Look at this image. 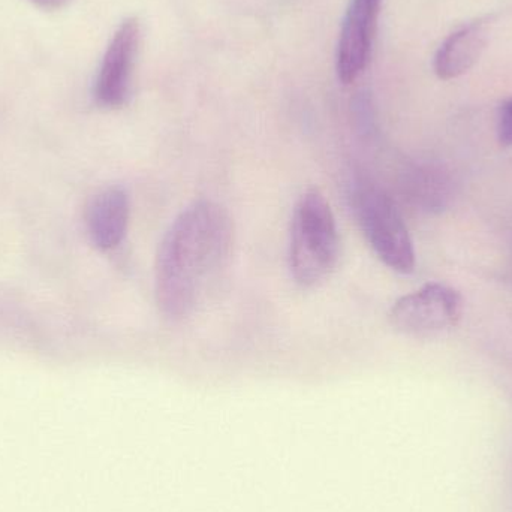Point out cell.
Listing matches in <instances>:
<instances>
[{
  "label": "cell",
  "mask_w": 512,
  "mask_h": 512,
  "mask_svg": "<svg viewBox=\"0 0 512 512\" xmlns=\"http://www.w3.org/2000/svg\"><path fill=\"white\" fill-rule=\"evenodd\" d=\"M231 216L215 201L189 204L171 222L155 259V298L171 321L194 312L233 249Z\"/></svg>",
  "instance_id": "obj_1"
},
{
  "label": "cell",
  "mask_w": 512,
  "mask_h": 512,
  "mask_svg": "<svg viewBox=\"0 0 512 512\" xmlns=\"http://www.w3.org/2000/svg\"><path fill=\"white\" fill-rule=\"evenodd\" d=\"M339 231L330 203L319 189L301 195L289 230V270L298 285L324 282L339 261Z\"/></svg>",
  "instance_id": "obj_2"
},
{
  "label": "cell",
  "mask_w": 512,
  "mask_h": 512,
  "mask_svg": "<svg viewBox=\"0 0 512 512\" xmlns=\"http://www.w3.org/2000/svg\"><path fill=\"white\" fill-rule=\"evenodd\" d=\"M351 201L361 231L376 256L397 273H412L414 243L390 195L366 177H357L351 186Z\"/></svg>",
  "instance_id": "obj_3"
},
{
  "label": "cell",
  "mask_w": 512,
  "mask_h": 512,
  "mask_svg": "<svg viewBox=\"0 0 512 512\" xmlns=\"http://www.w3.org/2000/svg\"><path fill=\"white\" fill-rule=\"evenodd\" d=\"M462 295L442 283H427L399 298L391 307V325L412 337H433L456 327L462 316Z\"/></svg>",
  "instance_id": "obj_4"
},
{
  "label": "cell",
  "mask_w": 512,
  "mask_h": 512,
  "mask_svg": "<svg viewBox=\"0 0 512 512\" xmlns=\"http://www.w3.org/2000/svg\"><path fill=\"white\" fill-rule=\"evenodd\" d=\"M140 42L138 18L123 20L108 42L93 83V101L99 108L119 110L128 104Z\"/></svg>",
  "instance_id": "obj_5"
},
{
  "label": "cell",
  "mask_w": 512,
  "mask_h": 512,
  "mask_svg": "<svg viewBox=\"0 0 512 512\" xmlns=\"http://www.w3.org/2000/svg\"><path fill=\"white\" fill-rule=\"evenodd\" d=\"M382 0H351L337 45V75L351 84L366 71L372 57Z\"/></svg>",
  "instance_id": "obj_6"
},
{
  "label": "cell",
  "mask_w": 512,
  "mask_h": 512,
  "mask_svg": "<svg viewBox=\"0 0 512 512\" xmlns=\"http://www.w3.org/2000/svg\"><path fill=\"white\" fill-rule=\"evenodd\" d=\"M131 218L129 195L120 186L99 191L87 206V233L93 245L102 252L114 251L122 245Z\"/></svg>",
  "instance_id": "obj_7"
},
{
  "label": "cell",
  "mask_w": 512,
  "mask_h": 512,
  "mask_svg": "<svg viewBox=\"0 0 512 512\" xmlns=\"http://www.w3.org/2000/svg\"><path fill=\"white\" fill-rule=\"evenodd\" d=\"M498 15H486L451 33L435 57V72L441 80L466 74L480 60L490 38V27Z\"/></svg>",
  "instance_id": "obj_8"
},
{
  "label": "cell",
  "mask_w": 512,
  "mask_h": 512,
  "mask_svg": "<svg viewBox=\"0 0 512 512\" xmlns=\"http://www.w3.org/2000/svg\"><path fill=\"white\" fill-rule=\"evenodd\" d=\"M499 143L504 147H512V98L502 104L498 117Z\"/></svg>",
  "instance_id": "obj_9"
},
{
  "label": "cell",
  "mask_w": 512,
  "mask_h": 512,
  "mask_svg": "<svg viewBox=\"0 0 512 512\" xmlns=\"http://www.w3.org/2000/svg\"><path fill=\"white\" fill-rule=\"evenodd\" d=\"M33 5L39 6L42 9H50V11H56V9L65 8L71 0H29Z\"/></svg>",
  "instance_id": "obj_10"
}]
</instances>
